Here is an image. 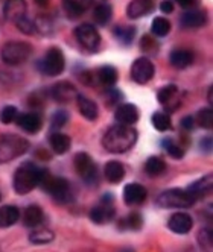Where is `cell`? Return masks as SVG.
I'll list each match as a JSON object with an SVG mask.
<instances>
[{
    "label": "cell",
    "mask_w": 213,
    "mask_h": 252,
    "mask_svg": "<svg viewBox=\"0 0 213 252\" xmlns=\"http://www.w3.org/2000/svg\"><path fill=\"white\" fill-rule=\"evenodd\" d=\"M136 140H137L136 129L131 128V126L122 125V126H113L111 129L106 131V134L102 138V145L108 152L122 154L130 151L134 146Z\"/></svg>",
    "instance_id": "6da1fadb"
},
{
    "label": "cell",
    "mask_w": 213,
    "mask_h": 252,
    "mask_svg": "<svg viewBox=\"0 0 213 252\" xmlns=\"http://www.w3.org/2000/svg\"><path fill=\"white\" fill-rule=\"evenodd\" d=\"M46 175L44 169H40L38 166H35L34 163H25L19 169L15 170L14 175V190L19 194H28L32 191L37 186L41 184V179Z\"/></svg>",
    "instance_id": "7a4b0ae2"
},
{
    "label": "cell",
    "mask_w": 213,
    "mask_h": 252,
    "mask_svg": "<svg viewBox=\"0 0 213 252\" xmlns=\"http://www.w3.org/2000/svg\"><path fill=\"white\" fill-rule=\"evenodd\" d=\"M195 197L187 190L171 189L157 197V204L163 208H189L195 204Z\"/></svg>",
    "instance_id": "3957f363"
},
{
    "label": "cell",
    "mask_w": 213,
    "mask_h": 252,
    "mask_svg": "<svg viewBox=\"0 0 213 252\" xmlns=\"http://www.w3.org/2000/svg\"><path fill=\"white\" fill-rule=\"evenodd\" d=\"M31 53H32L31 44L23 41H9L3 44L2 50H0V57H2L5 64L19 65L31 57Z\"/></svg>",
    "instance_id": "277c9868"
},
{
    "label": "cell",
    "mask_w": 213,
    "mask_h": 252,
    "mask_svg": "<svg viewBox=\"0 0 213 252\" xmlns=\"http://www.w3.org/2000/svg\"><path fill=\"white\" fill-rule=\"evenodd\" d=\"M40 186L58 202H67L70 199V186L64 178H52L46 172Z\"/></svg>",
    "instance_id": "5b68a950"
},
{
    "label": "cell",
    "mask_w": 213,
    "mask_h": 252,
    "mask_svg": "<svg viewBox=\"0 0 213 252\" xmlns=\"http://www.w3.org/2000/svg\"><path fill=\"white\" fill-rule=\"evenodd\" d=\"M64 65H66V60L63 52L58 47H50L40 64V68L43 73L49 76H58L63 73Z\"/></svg>",
    "instance_id": "8992f818"
},
{
    "label": "cell",
    "mask_w": 213,
    "mask_h": 252,
    "mask_svg": "<svg viewBox=\"0 0 213 252\" xmlns=\"http://www.w3.org/2000/svg\"><path fill=\"white\" fill-rule=\"evenodd\" d=\"M26 149H28V141L15 135L6 137L5 140L0 141V163L22 155Z\"/></svg>",
    "instance_id": "52a82bcc"
},
{
    "label": "cell",
    "mask_w": 213,
    "mask_h": 252,
    "mask_svg": "<svg viewBox=\"0 0 213 252\" xmlns=\"http://www.w3.org/2000/svg\"><path fill=\"white\" fill-rule=\"evenodd\" d=\"M75 37L78 40V43L87 49V50H96L101 46V35L99 32L95 29V26L84 23L81 26H78L75 29Z\"/></svg>",
    "instance_id": "ba28073f"
},
{
    "label": "cell",
    "mask_w": 213,
    "mask_h": 252,
    "mask_svg": "<svg viewBox=\"0 0 213 252\" xmlns=\"http://www.w3.org/2000/svg\"><path fill=\"white\" fill-rule=\"evenodd\" d=\"M154 71H155L154 64L148 58L142 57V58H137L131 65V78L134 82L143 85L152 79Z\"/></svg>",
    "instance_id": "9c48e42d"
},
{
    "label": "cell",
    "mask_w": 213,
    "mask_h": 252,
    "mask_svg": "<svg viewBox=\"0 0 213 252\" xmlns=\"http://www.w3.org/2000/svg\"><path fill=\"white\" fill-rule=\"evenodd\" d=\"M73 163H75L76 173L82 179H85L87 183L95 181V178H96V166H95V163H93V159H92L90 155L85 154V152H79V154H76Z\"/></svg>",
    "instance_id": "30bf717a"
},
{
    "label": "cell",
    "mask_w": 213,
    "mask_h": 252,
    "mask_svg": "<svg viewBox=\"0 0 213 252\" xmlns=\"http://www.w3.org/2000/svg\"><path fill=\"white\" fill-rule=\"evenodd\" d=\"M111 204H113V196L111 194H105L102 197V204L90 211V219L98 225L108 222L113 218V214H114V210H113Z\"/></svg>",
    "instance_id": "8fae6325"
},
{
    "label": "cell",
    "mask_w": 213,
    "mask_h": 252,
    "mask_svg": "<svg viewBox=\"0 0 213 252\" xmlns=\"http://www.w3.org/2000/svg\"><path fill=\"white\" fill-rule=\"evenodd\" d=\"M168 226L177 234H187L193 226V220L187 213H174L168 222Z\"/></svg>",
    "instance_id": "7c38bea8"
},
{
    "label": "cell",
    "mask_w": 213,
    "mask_h": 252,
    "mask_svg": "<svg viewBox=\"0 0 213 252\" xmlns=\"http://www.w3.org/2000/svg\"><path fill=\"white\" fill-rule=\"evenodd\" d=\"M146 199V189L137 183L128 184L123 189V201L127 205H139Z\"/></svg>",
    "instance_id": "4fadbf2b"
},
{
    "label": "cell",
    "mask_w": 213,
    "mask_h": 252,
    "mask_svg": "<svg viewBox=\"0 0 213 252\" xmlns=\"http://www.w3.org/2000/svg\"><path fill=\"white\" fill-rule=\"evenodd\" d=\"M15 122H17V126H20L23 131H26L29 134L38 132L41 129V126H43L41 117L38 114H35V113H26V114L17 116Z\"/></svg>",
    "instance_id": "5bb4252c"
},
{
    "label": "cell",
    "mask_w": 213,
    "mask_h": 252,
    "mask_svg": "<svg viewBox=\"0 0 213 252\" xmlns=\"http://www.w3.org/2000/svg\"><path fill=\"white\" fill-rule=\"evenodd\" d=\"M52 96L58 102H70L78 96V92L73 84L63 81L52 87Z\"/></svg>",
    "instance_id": "9a60e30c"
},
{
    "label": "cell",
    "mask_w": 213,
    "mask_h": 252,
    "mask_svg": "<svg viewBox=\"0 0 213 252\" xmlns=\"http://www.w3.org/2000/svg\"><path fill=\"white\" fill-rule=\"evenodd\" d=\"M114 117L120 125L131 126L139 120V110H137V106L133 103H123L116 110Z\"/></svg>",
    "instance_id": "2e32d148"
},
{
    "label": "cell",
    "mask_w": 213,
    "mask_h": 252,
    "mask_svg": "<svg viewBox=\"0 0 213 252\" xmlns=\"http://www.w3.org/2000/svg\"><path fill=\"white\" fill-rule=\"evenodd\" d=\"M154 8V0H131L127 6V15L130 19H140L149 14Z\"/></svg>",
    "instance_id": "e0dca14e"
},
{
    "label": "cell",
    "mask_w": 213,
    "mask_h": 252,
    "mask_svg": "<svg viewBox=\"0 0 213 252\" xmlns=\"http://www.w3.org/2000/svg\"><path fill=\"white\" fill-rule=\"evenodd\" d=\"M206 25V12L201 9H190L181 15V26L187 29L201 28Z\"/></svg>",
    "instance_id": "ac0fdd59"
},
{
    "label": "cell",
    "mask_w": 213,
    "mask_h": 252,
    "mask_svg": "<svg viewBox=\"0 0 213 252\" xmlns=\"http://www.w3.org/2000/svg\"><path fill=\"white\" fill-rule=\"evenodd\" d=\"M76 100H78V108H79V113L87 119V120H96L98 116H99V110H98V105L92 100L88 99L82 94H78L76 96Z\"/></svg>",
    "instance_id": "d6986e66"
},
{
    "label": "cell",
    "mask_w": 213,
    "mask_h": 252,
    "mask_svg": "<svg viewBox=\"0 0 213 252\" xmlns=\"http://www.w3.org/2000/svg\"><path fill=\"white\" fill-rule=\"evenodd\" d=\"M49 143H50V148H52L53 152L58 154V155H63V154H66V152L70 149V145H72V140H70V137L66 135V134L53 132V134H50V137H49Z\"/></svg>",
    "instance_id": "ffe728a7"
},
{
    "label": "cell",
    "mask_w": 213,
    "mask_h": 252,
    "mask_svg": "<svg viewBox=\"0 0 213 252\" xmlns=\"http://www.w3.org/2000/svg\"><path fill=\"white\" fill-rule=\"evenodd\" d=\"M63 5L67 14L75 19L93 5V0H63Z\"/></svg>",
    "instance_id": "44dd1931"
},
{
    "label": "cell",
    "mask_w": 213,
    "mask_h": 252,
    "mask_svg": "<svg viewBox=\"0 0 213 252\" xmlns=\"http://www.w3.org/2000/svg\"><path fill=\"white\" fill-rule=\"evenodd\" d=\"M105 178L108 179L111 184L120 183L125 178V167H123L119 161H108L105 166Z\"/></svg>",
    "instance_id": "7402d4cb"
},
{
    "label": "cell",
    "mask_w": 213,
    "mask_h": 252,
    "mask_svg": "<svg viewBox=\"0 0 213 252\" xmlns=\"http://www.w3.org/2000/svg\"><path fill=\"white\" fill-rule=\"evenodd\" d=\"M212 186H213V178H212V175H206L204 178L198 179L197 183H193L187 189V191L195 197V199H198L200 196H204V194H207L212 190Z\"/></svg>",
    "instance_id": "603a6c76"
},
{
    "label": "cell",
    "mask_w": 213,
    "mask_h": 252,
    "mask_svg": "<svg viewBox=\"0 0 213 252\" xmlns=\"http://www.w3.org/2000/svg\"><path fill=\"white\" fill-rule=\"evenodd\" d=\"M3 11H5V17L8 20L15 22V20H19L20 17L25 15L26 6H25L23 0H8Z\"/></svg>",
    "instance_id": "cb8c5ba5"
},
{
    "label": "cell",
    "mask_w": 213,
    "mask_h": 252,
    "mask_svg": "<svg viewBox=\"0 0 213 252\" xmlns=\"http://www.w3.org/2000/svg\"><path fill=\"white\" fill-rule=\"evenodd\" d=\"M20 218V211L14 205H5L0 208V228H8L14 225Z\"/></svg>",
    "instance_id": "d4e9b609"
},
{
    "label": "cell",
    "mask_w": 213,
    "mask_h": 252,
    "mask_svg": "<svg viewBox=\"0 0 213 252\" xmlns=\"http://www.w3.org/2000/svg\"><path fill=\"white\" fill-rule=\"evenodd\" d=\"M169 61L171 64L175 67V68H186L192 64L193 61V53L189 52V50H174L169 57Z\"/></svg>",
    "instance_id": "484cf974"
},
{
    "label": "cell",
    "mask_w": 213,
    "mask_h": 252,
    "mask_svg": "<svg viewBox=\"0 0 213 252\" xmlns=\"http://www.w3.org/2000/svg\"><path fill=\"white\" fill-rule=\"evenodd\" d=\"M23 222L26 226H38L43 222V210L38 205H29L23 213Z\"/></svg>",
    "instance_id": "4316f807"
},
{
    "label": "cell",
    "mask_w": 213,
    "mask_h": 252,
    "mask_svg": "<svg viewBox=\"0 0 213 252\" xmlns=\"http://www.w3.org/2000/svg\"><path fill=\"white\" fill-rule=\"evenodd\" d=\"M96 78L101 84L106 85V87H111L117 82V70L113 65H104L96 71Z\"/></svg>",
    "instance_id": "83f0119b"
},
{
    "label": "cell",
    "mask_w": 213,
    "mask_h": 252,
    "mask_svg": "<svg viewBox=\"0 0 213 252\" xmlns=\"http://www.w3.org/2000/svg\"><path fill=\"white\" fill-rule=\"evenodd\" d=\"M93 17H95V22L101 26H105L108 25L111 17H113V9L110 5L106 3H101L95 8V12H93Z\"/></svg>",
    "instance_id": "f1b7e54d"
},
{
    "label": "cell",
    "mask_w": 213,
    "mask_h": 252,
    "mask_svg": "<svg viewBox=\"0 0 213 252\" xmlns=\"http://www.w3.org/2000/svg\"><path fill=\"white\" fill-rule=\"evenodd\" d=\"M151 31L154 35H157V37H166V35L171 32V23L168 19H165V17H155L151 25Z\"/></svg>",
    "instance_id": "f546056e"
},
{
    "label": "cell",
    "mask_w": 213,
    "mask_h": 252,
    "mask_svg": "<svg viewBox=\"0 0 213 252\" xmlns=\"http://www.w3.org/2000/svg\"><path fill=\"white\" fill-rule=\"evenodd\" d=\"M145 170H146L148 175L157 176V175L163 173V172L166 170V164H165V161H163L162 158H158V157H151V158H148V161H146Z\"/></svg>",
    "instance_id": "4dcf8cb0"
},
{
    "label": "cell",
    "mask_w": 213,
    "mask_h": 252,
    "mask_svg": "<svg viewBox=\"0 0 213 252\" xmlns=\"http://www.w3.org/2000/svg\"><path fill=\"white\" fill-rule=\"evenodd\" d=\"M29 240L35 245H46L53 240V232L49 229H35L29 236Z\"/></svg>",
    "instance_id": "1f68e13d"
},
{
    "label": "cell",
    "mask_w": 213,
    "mask_h": 252,
    "mask_svg": "<svg viewBox=\"0 0 213 252\" xmlns=\"http://www.w3.org/2000/svg\"><path fill=\"white\" fill-rule=\"evenodd\" d=\"M152 125H154V128L160 132H163V131H168L171 128V119L168 114L165 113H154L152 117Z\"/></svg>",
    "instance_id": "d6a6232c"
},
{
    "label": "cell",
    "mask_w": 213,
    "mask_h": 252,
    "mask_svg": "<svg viewBox=\"0 0 213 252\" xmlns=\"http://www.w3.org/2000/svg\"><path fill=\"white\" fill-rule=\"evenodd\" d=\"M114 35L119 38V41H122L123 44H130L131 40L136 35V28L134 26H122V28H116L114 29Z\"/></svg>",
    "instance_id": "836d02e7"
},
{
    "label": "cell",
    "mask_w": 213,
    "mask_h": 252,
    "mask_svg": "<svg viewBox=\"0 0 213 252\" xmlns=\"http://www.w3.org/2000/svg\"><path fill=\"white\" fill-rule=\"evenodd\" d=\"M17 25V28H19V31H22L23 33L26 35H34L35 32H37V28H35V23L32 20H29L26 15L20 17L19 20L14 22Z\"/></svg>",
    "instance_id": "e575fe53"
},
{
    "label": "cell",
    "mask_w": 213,
    "mask_h": 252,
    "mask_svg": "<svg viewBox=\"0 0 213 252\" xmlns=\"http://www.w3.org/2000/svg\"><path fill=\"white\" fill-rule=\"evenodd\" d=\"M197 123L201 126V128L210 129L213 126V113L210 108H206V110H201L197 116Z\"/></svg>",
    "instance_id": "d590c367"
},
{
    "label": "cell",
    "mask_w": 213,
    "mask_h": 252,
    "mask_svg": "<svg viewBox=\"0 0 213 252\" xmlns=\"http://www.w3.org/2000/svg\"><path fill=\"white\" fill-rule=\"evenodd\" d=\"M17 116H19L17 108L12 106V105H8V106L3 108L2 111H0V122L5 123V125H9V123H12L17 119Z\"/></svg>",
    "instance_id": "8d00e7d4"
},
{
    "label": "cell",
    "mask_w": 213,
    "mask_h": 252,
    "mask_svg": "<svg viewBox=\"0 0 213 252\" xmlns=\"http://www.w3.org/2000/svg\"><path fill=\"white\" fill-rule=\"evenodd\" d=\"M163 148L166 149V152L172 157V158H175V159H180V158H183L184 157V151L178 146V145H175V143H172L171 140H165L163 143Z\"/></svg>",
    "instance_id": "74e56055"
},
{
    "label": "cell",
    "mask_w": 213,
    "mask_h": 252,
    "mask_svg": "<svg viewBox=\"0 0 213 252\" xmlns=\"http://www.w3.org/2000/svg\"><path fill=\"white\" fill-rule=\"evenodd\" d=\"M175 93H177V87L175 85H168V87H163L162 90H160L158 94H157V99H158L160 103H166L174 97Z\"/></svg>",
    "instance_id": "f35d334b"
},
{
    "label": "cell",
    "mask_w": 213,
    "mask_h": 252,
    "mask_svg": "<svg viewBox=\"0 0 213 252\" xmlns=\"http://www.w3.org/2000/svg\"><path fill=\"white\" fill-rule=\"evenodd\" d=\"M69 120V116L66 111H57L55 114L52 116V120H50V125H52V128H63V126L67 123Z\"/></svg>",
    "instance_id": "ab89813d"
},
{
    "label": "cell",
    "mask_w": 213,
    "mask_h": 252,
    "mask_svg": "<svg viewBox=\"0 0 213 252\" xmlns=\"http://www.w3.org/2000/svg\"><path fill=\"white\" fill-rule=\"evenodd\" d=\"M213 236L210 229H203L200 232V243L204 249H207L209 252H212V246H213Z\"/></svg>",
    "instance_id": "60d3db41"
},
{
    "label": "cell",
    "mask_w": 213,
    "mask_h": 252,
    "mask_svg": "<svg viewBox=\"0 0 213 252\" xmlns=\"http://www.w3.org/2000/svg\"><path fill=\"white\" fill-rule=\"evenodd\" d=\"M142 225H143V219H142V216L139 213H131L127 219V226L131 228V229H140Z\"/></svg>",
    "instance_id": "b9f144b4"
},
{
    "label": "cell",
    "mask_w": 213,
    "mask_h": 252,
    "mask_svg": "<svg viewBox=\"0 0 213 252\" xmlns=\"http://www.w3.org/2000/svg\"><path fill=\"white\" fill-rule=\"evenodd\" d=\"M142 49H143L145 52H155L157 44L149 37H143V40H142Z\"/></svg>",
    "instance_id": "7bdbcfd3"
},
{
    "label": "cell",
    "mask_w": 213,
    "mask_h": 252,
    "mask_svg": "<svg viewBox=\"0 0 213 252\" xmlns=\"http://www.w3.org/2000/svg\"><path fill=\"white\" fill-rule=\"evenodd\" d=\"M160 9H162V12H165V14H171L174 11V3L171 0H163V2L160 3Z\"/></svg>",
    "instance_id": "ee69618b"
},
{
    "label": "cell",
    "mask_w": 213,
    "mask_h": 252,
    "mask_svg": "<svg viewBox=\"0 0 213 252\" xmlns=\"http://www.w3.org/2000/svg\"><path fill=\"white\" fill-rule=\"evenodd\" d=\"M181 126L186 129V131H192L193 129V126H195V120L190 117V116H187V117H184L183 120H181Z\"/></svg>",
    "instance_id": "f6af8a7d"
},
{
    "label": "cell",
    "mask_w": 213,
    "mask_h": 252,
    "mask_svg": "<svg viewBox=\"0 0 213 252\" xmlns=\"http://www.w3.org/2000/svg\"><path fill=\"white\" fill-rule=\"evenodd\" d=\"M201 149H206V152L212 151V138L206 137L204 140H201Z\"/></svg>",
    "instance_id": "bcb514c9"
},
{
    "label": "cell",
    "mask_w": 213,
    "mask_h": 252,
    "mask_svg": "<svg viewBox=\"0 0 213 252\" xmlns=\"http://www.w3.org/2000/svg\"><path fill=\"white\" fill-rule=\"evenodd\" d=\"M177 2H178L181 6H192V5H195V3H197L198 2V0H177Z\"/></svg>",
    "instance_id": "7dc6e473"
},
{
    "label": "cell",
    "mask_w": 213,
    "mask_h": 252,
    "mask_svg": "<svg viewBox=\"0 0 213 252\" xmlns=\"http://www.w3.org/2000/svg\"><path fill=\"white\" fill-rule=\"evenodd\" d=\"M40 6H47L49 5V0H35Z\"/></svg>",
    "instance_id": "c3c4849f"
},
{
    "label": "cell",
    "mask_w": 213,
    "mask_h": 252,
    "mask_svg": "<svg viewBox=\"0 0 213 252\" xmlns=\"http://www.w3.org/2000/svg\"><path fill=\"white\" fill-rule=\"evenodd\" d=\"M209 102H212V90H209Z\"/></svg>",
    "instance_id": "681fc988"
},
{
    "label": "cell",
    "mask_w": 213,
    "mask_h": 252,
    "mask_svg": "<svg viewBox=\"0 0 213 252\" xmlns=\"http://www.w3.org/2000/svg\"><path fill=\"white\" fill-rule=\"evenodd\" d=\"M122 252H133L131 249H125V251H122Z\"/></svg>",
    "instance_id": "f907efd6"
},
{
    "label": "cell",
    "mask_w": 213,
    "mask_h": 252,
    "mask_svg": "<svg viewBox=\"0 0 213 252\" xmlns=\"http://www.w3.org/2000/svg\"><path fill=\"white\" fill-rule=\"evenodd\" d=\"M0 201H2V194H0Z\"/></svg>",
    "instance_id": "816d5d0a"
}]
</instances>
